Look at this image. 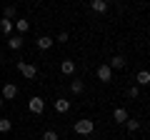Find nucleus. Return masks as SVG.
<instances>
[{
  "label": "nucleus",
  "mask_w": 150,
  "mask_h": 140,
  "mask_svg": "<svg viewBox=\"0 0 150 140\" xmlns=\"http://www.w3.org/2000/svg\"><path fill=\"white\" fill-rule=\"evenodd\" d=\"M93 130H95V123H93V120H88V118L75 120V133L78 135H90Z\"/></svg>",
  "instance_id": "f257e3e1"
},
{
  "label": "nucleus",
  "mask_w": 150,
  "mask_h": 140,
  "mask_svg": "<svg viewBox=\"0 0 150 140\" xmlns=\"http://www.w3.org/2000/svg\"><path fill=\"white\" fill-rule=\"evenodd\" d=\"M18 70H20V75H23V78H28V80H33V78L38 75V65L25 63V60H20V63H18Z\"/></svg>",
  "instance_id": "f03ea898"
},
{
  "label": "nucleus",
  "mask_w": 150,
  "mask_h": 140,
  "mask_svg": "<svg viewBox=\"0 0 150 140\" xmlns=\"http://www.w3.org/2000/svg\"><path fill=\"white\" fill-rule=\"evenodd\" d=\"M28 110L30 113H35V115H43V110H45V100L40 95H33L30 100H28Z\"/></svg>",
  "instance_id": "7ed1b4c3"
},
{
  "label": "nucleus",
  "mask_w": 150,
  "mask_h": 140,
  "mask_svg": "<svg viewBox=\"0 0 150 140\" xmlns=\"http://www.w3.org/2000/svg\"><path fill=\"white\" fill-rule=\"evenodd\" d=\"M95 75H98V80H100V83H110V80H112V70H110V65H100V68L95 70Z\"/></svg>",
  "instance_id": "20e7f679"
},
{
  "label": "nucleus",
  "mask_w": 150,
  "mask_h": 140,
  "mask_svg": "<svg viewBox=\"0 0 150 140\" xmlns=\"http://www.w3.org/2000/svg\"><path fill=\"white\" fill-rule=\"evenodd\" d=\"M15 95H18V85L15 83H5L3 85V100H13Z\"/></svg>",
  "instance_id": "39448f33"
},
{
  "label": "nucleus",
  "mask_w": 150,
  "mask_h": 140,
  "mask_svg": "<svg viewBox=\"0 0 150 140\" xmlns=\"http://www.w3.org/2000/svg\"><path fill=\"white\" fill-rule=\"evenodd\" d=\"M108 65H110V70H123L125 65H128V60H125L123 55H112V58H110V63H108Z\"/></svg>",
  "instance_id": "423d86ee"
},
{
  "label": "nucleus",
  "mask_w": 150,
  "mask_h": 140,
  "mask_svg": "<svg viewBox=\"0 0 150 140\" xmlns=\"http://www.w3.org/2000/svg\"><path fill=\"white\" fill-rule=\"evenodd\" d=\"M68 110H70V100H68V98H58V100H55V113L65 115Z\"/></svg>",
  "instance_id": "0eeeda50"
},
{
  "label": "nucleus",
  "mask_w": 150,
  "mask_h": 140,
  "mask_svg": "<svg viewBox=\"0 0 150 140\" xmlns=\"http://www.w3.org/2000/svg\"><path fill=\"white\" fill-rule=\"evenodd\" d=\"M23 43H25L23 35H10V38H8V48H10V50H20Z\"/></svg>",
  "instance_id": "6e6552de"
},
{
  "label": "nucleus",
  "mask_w": 150,
  "mask_h": 140,
  "mask_svg": "<svg viewBox=\"0 0 150 140\" xmlns=\"http://www.w3.org/2000/svg\"><path fill=\"white\" fill-rule=\"evenodd\" d=\"M53 43H55V40L50 38V35H40V38H38V48H40V50H50Z\"/></svg>",
  "instance_id": "1a4fd4ad"
},
{
  "label": "nucleus",
  "mask_w": 150,
  "mask_h": 140,
  "mask_svg": "<svg viewBox=\"0 0 150 140\" xmlns=\"http://www.w3.org/2000/svg\"><path fill=\"white\" fill-rule=\"evenodd\" d=\"M60 73L63 75H73L75 73V60H63L60 63Z\"/></svg>",
  "instance_id": "9d476101"
},
{
  "label": "nucleus",
  "mask_w": 150,
  "mask_h": 140,
  "mask_svg": "<svg viewBox=\"0 0 150 140\" xmlns=\"http://www.w3.org/2000/svg\"><path fill=\"white\" fill-rule=\"evenodd\" d=\"M112 120H115V123H125V120H128V110L125 108H115L112 110Z\"/></svg>",
  "instance_id": "9b49d317"
},
{
  "label": "nucleus",
  "mask_w": 150,
  "mask_h": 140,
  "mask_svg": "<svg viewBox=\"0 0 150 140\" xmlns=\"http://www.w3.org/2000/svg\"><path fill=\"white\" fill-rule=\"evenodd\" d=\"M90 8H93V13H100L103 15V13L108 10V3L105 0H90Z\"/></svg>",
  "instance_id": "f8f14e48"
},
{
  "label": "nucleus",
  "mask_w": 150,
  "mask_h": 140,
  "mask_svg": "<svg viewBox=\"0 0 150 140\" xmlns=\"http://www.w3.org/2000/svg\"><path fill=\"white\" fill-rule=\"evenodd\" d=\"M148 83H150V73H148V70H140L138 78H135V85L143 88V85H148Z\"/></svg>",
  "instance_id": "ddd939ff"
},
{
  "label": "nucleus",
  "mask_w": 150,
  "mask_h": 140,
  "mask_svg": "<svg viewBox=\"0 0 150 140\" xmlns=\"http://www.w3.org/2000/svg\"><path fill=\"white\" fill-rule=\"evenodd\" d=\"M13 25L18 28V35H23V33H28V30H30V23H28L25 18H20V20H15Z\"/></svg>",
  "instance_id": "4468645a"
},
{
  "label": "nucleus",
  "mask_w": 150,
  "mask_h": 140,
  "mask_svg": "<svg viewBox=\"0 0 150 140\" xmlns=\"http://www.w3.org/2000/svg\"><path fill=\"white\" fill-rule=\"evenodd\" d=\"M70 90H73L75 95H80V93L85 90V83H83V80H73V83H70Z\"/></svg>",
  "instance_id": "2eb2a0df"
},
{
  "label": "nucleus",
  "mask_w": 150,
  "mask_h": 140,
  "mask_svg": "<svg viewBox=\"0 0 150 140\" xmlns=\"http://www.w3.org/2000/svg\"><path fill=\"white\" fill-rule=\"evenodd\" d=\"M13 28H15V25H13V20H5V18L0 20V30L5 33V35H10V33H13Z\"/></svg>",
  "instance_id": "dca6fc26"
},
{
  "label": "nucleus",
  "mask_w": 150,
  "mask_h": 140,
  "mask_svg": "<svg viewBox=\"0 0 150 140\" xmlns=\"http://www.w3.org/2000/svg\"><path fill=\"white\" fill-rule=\"evenodd\" d=\"M10 128H13L10 118H0V133H10Z\"/></svg>",
  "instance_id": "f3484780"
},
{
  "label": "nucleus",
  "mask_w": 150,
  "mask_h": 140,
  "mask_svg": "<svg viewBox=\"0 0 150 140\" xmlns=\"http://www.w3.org/2000/svg\"><path fill=\"white\" fill-rule=\"evenodd\" d=\"M3 18H5V20H13V18H15V5H5V10H3Z\"/></svg>",
  "instance_id": "a211bd4d"
},
{
  "label": "nucleus",
  "mask_w": 150,
  "mask_h": 140,
  "mask_svg": "<svg viewBox=\"0 0 150 140\" xmlns=\"http://www.w3.org/2000/svg\"><path fill=\"white\" fill-rule=\"evenodd\" d=\"M125 125H128V130H130V133H135V130L140 128V120H130V118H128V120H125Z\"/></svg>",
  "instance_id": "6ab92c4d"
},
{
  "label": "nucleus",
  "mask_w": 150,
  "mask_h": 140,
  "mask_svg": "<svg viewBox=\"0 0 150 140\" xmlns=\"http://www.w3.org/2000/svg\"><path fill=\"white\" fill-rule=\"evenodd\" d=\"M43 140H60V138H58L55 130H45V133H43Z\"/></svg>",
  "instance_id": "aec40b11"
},
{
  "label": "nucleus",
  "mask_w": 150,
  "mask_h": 140,
  "mask_svg": "<svg viewBox=\"0 0 150 140\" xmlns=\"http://www.w3.org/2000/svg\"><path fill=\"white\" fill-rule=\"evenodd\" d=\"M128 95H130V98H133V100H135V98L140 95V85H133V88H130V90H128Z\"/></svg>",
  "instance_id": "412c9836"
},
{
  "label": "nucleus",
  "mask_w": 150,
  "mask_h": 140,
  "mask_svg": "<svg viewBox=\"0 0 150 140\" xmlns=\"http://www.w3.org/2000/svg\"><path fill=\"white\" fill-rule=\"evenodd\" d=\"M58 43H68V33H60V35H58Z\"/></svg>",
  "instance_id": "4be33fe9"
},
{
  "label": "nucleus",
  "mask_w": 150,
  "mask_h": 140,
  "mask_svg": "<svg viewBox=\"0 0 150 140\" xmlns=\"http://www.w3.org/2000/svg\"><path fill=\"white\" fill-rule=\"evenodd\" d=\"M3 105H5V100H3V95H0V108H3Z\"/></svg>",
  "instance_id": "5701e85b"
},
{
  "label": "nucleus",
  "mask_w": 150,
  "mask_h": 140,
  "mask_svg": "<svg viewBox=\"0 0 150 140\" xmlns=\"http://www.w3.org/2000/svg\"><path fill=\"white\" fill-rule=\"evenodd\" d=\"M105 3H108V5H110V3H112V0H105Z\"/></svg>",
  "instance_id": "b1692460"
}]
</instances>
